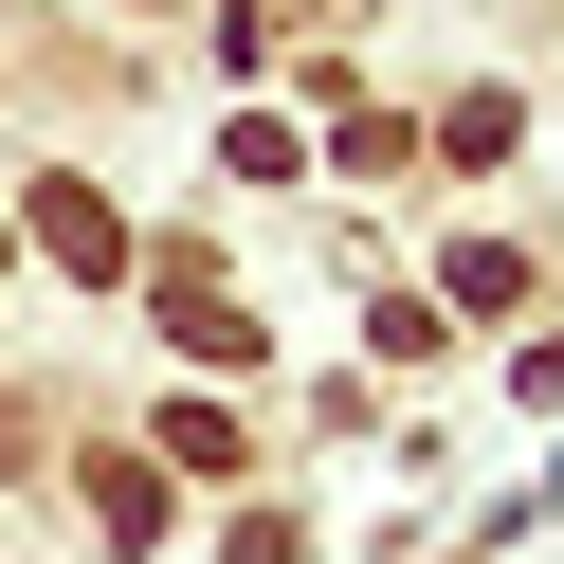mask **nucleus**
Instances as JSON below:
<instances>
[{
  "label": "nucleus",
  "mask_w": 564,
  "mask_h": 564,
  "mask_svg": "<svg viewBox=\"0 0 564 564\" xmlns=\"http://www.w3.org/2000/svg\"><path fill=\"white\" fill-rule=\"evenodd\" d=\"M164 328H183V346H200V365H256V310H237V292H219V273H164Z\"/></svg>",
  "instance_id": "1"
},
{
  "label": "nucleus",
  "mask_w": 564,
  "mask_h": 564,
  "mask_svg": "<svg viewBox=\"0 0 564 564\" xmlns=\"http://www.w3.org/2000/svg\"><path fill=\"white\" fill-rule=\"evenodd\" d=\"M37 256H55V273H110L128 237H110V200H91V183H37Z\"/></svg>",
  "instance_id": "2"
},
{
  "label": "nucleus",
  "mask_w": 564,
  "mask_h": 564,
  "mask_svg": "<svg viewBox=\"0 0 564 564\" xmlns=\"http://www.w3.org/2000/svg\"><path fill=\"white\" fill-rule=\"evenodd\" d=\"M91 528H110V546H164V491H147V474L110 455V474H91Z\"/></svg>",
  "instance_id": "3"
}]
</instances>
